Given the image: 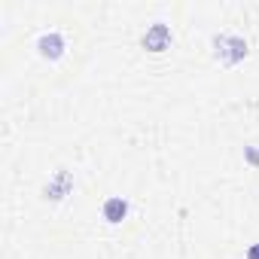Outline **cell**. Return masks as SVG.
<instances>
[{
    "label": "cell",
    "instance_id": "1",
    "mask_svg": "<svg viewBox=\"0 0 259 259\" xmlns=\"http://www.w3.org/2000/svg\"><path fill=\"white\" fill-rule=\"evenodd\" d=\"M168 43H171V28H168V25H153V28L147 31V37H144V46H147L150 52H165Z\"/></svg>",
    "mask_w": 259,
    "mask_h": 259
},
{
    "label": "cell",
    "instance_id": "2",
    "mask_svg": "<svg viewBox=\"0 0 259 259\" xmlns=\"http://www.w3.org/2000/svg\"><path fill=\"white\" fill-rule=\"evenodd\" d=\"M37 49H40L43 58H61V52H64V40H61L58 34H43L40 43H37Z\"/></svg>",
    "mask_w": 259,
    "mask_h": 259
},
{
    "label": "cell",
    "instance_id": "3",
    "mask_svg": "<svg viewBox=\"0 0 259 259\" xmlns=\"http://www.w3.org/2000/svg\"><path fill=\"white\" fill-rule=\"evenodd\" d=\"M125 213H128V201L125 198H107L104 201V220L107 223H122L125 220Z\"/></svg>",
    "mask_w": 259,
    "mask_h": 259
},
{
    "label": "cell",
    "instance_id": "4",
    "mask_svg": "<svg viewBox=\"0 0 259 259\" xmlns=\"http://www.w3.org/2000/svg\"><path fill=\"white\" fill-rule=\"evenodd\" d=\"M217 46H226V49H229V52H226V61H238V58H244V52H247V43H244L241 37H220Z\"/></svg>",
    "mask_w": 259,
    "mask_h": 259
},
{
    "label": "cell",
    "instance_id": "5",
    "mask_svg": "<svg viewBox=\"0 0 259 259\" xmlns=\"http://www.w3.org/2000/svg\"><path fill=\"white\" fill-rule=\"evenodd\" d=\"M244 159H247L250 165H259V150H256V147H244Z\"/></svg>",
    "mask_w": 259,
    "mask_h": 259
},
{
    "label": "cell",
    "instance_id": "6",
    "mask_svg": "<svg viewBox=\"0 0 259 259\" xmlns=\"http://www.w3.org/2000/svg\"><path fill=\"white\" fill-rule=\"evenodd\" d=\"M247 259H259V244H253V247H250V253H247Z\"/></svg>",
    "mask_w": 259,
    "mask_h": 259
}]
</instances>
